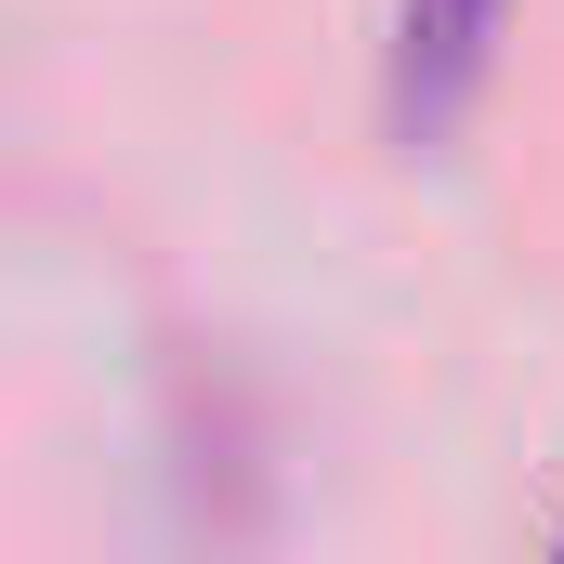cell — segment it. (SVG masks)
<instances>
[{
  "label": "cell",
  "instance_id": "cell-1",
  "mask_svg": "<svg viewBox=\"0 0 564 564\" xmlns=\"http://www.w3.org/2000/svg\"><path fill=\"white\" fill-rule=\"evenodd\" d=\"M486 53H499V0H394V53H381L394 132L433 144L473 93H486Z\"/></svg>",
  "mask_w": 564,
  "mask_h": 564
},
{
  "label": "cell",
  "instance_id": "cell-2",
  "mask_svg": "<svg viewBox=\"0 0 564 564\" xmlns=\"http://www.w3.org/2000/svg\"><path fill=\"white\" fill-rule=\"evenodd\" d=\"M552 564H564V552H552Z\"/></svg>",
  "mask_w": 564,
  "mask_h": 564
}]
</instances>
